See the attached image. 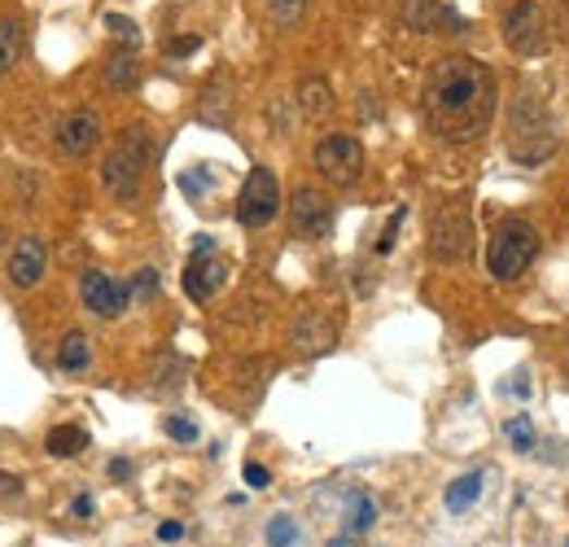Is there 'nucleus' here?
<instances>
[{"label": "nucleus", "mask_w": 569, "mask_h": 547, "mask_svg": "<svg viewBox=\"0 0 569 547\" xmlns=\"http://www.w3.org/2000/svg\"><path fill=\"white\" fill-rule=\"evenodd\" d=\"M425 123L451 145H469L491 127L495 114V75L473 58H443L421 93Z\"/></svg>", "instance_id": "1"}, {"label": "nucleus", "mask_w": 569, "mask_h": 547, "mask_svg": "<svg viewBox=\"0 0 569 547\" xmlns=\"http://www.w3.org/2000/svg\"><path fill=\"white\" fill-rule=\"evenodd\" d=\"M552 149H556V136H552L543 101L534 93H517L508 106V154L521 167H534V162L552 158Z\"/></svg>", "instance_id": "2"}, {"label": "nucleus", "mask_w": 569, "mask_h": 547, "mask_svg": "<svg viewBox=\"0 0 569 547\" xmlns=\"http://www.w3.org/2000/svg\"><path fill=\"white\" fill-rule=\"evenodd\" d=\"M538 258V232L525 219H504L486 245V267L495 281H517L521 271Z\"/></svg>", "instance_id": "3"}, {"label": "nucleus", "mask_w": 569, "mask_h": 547, "mask_svg": "<svg viewBox=\"0 0 569 547\" xmlns=\"http://www.w3.org/2000/svg\"><path fill=\"white\" fill-rule=\"evenodd\" d=\"M145 162H149V136H145V127H128V132L119 136V145L106 154V162H101L106 189H110L119 202H132V197L141 193V171H145Z\"/></svg>", "instance_id": "4"}, {"label": "nucleus", "mask_w": 569, "mask_h": 547, "mask_svg": "<svg viewBox=\"0 0 569 547\" xmlns=\"http://www.w3.org/2000/svg\"><path fill=\"white\" fill-rule=\"evenodd\" d=\"M429 254L438 263H464L473 254V215L464 202H447L429 223Z\"/></svg>", "instance_id": "5"}, {"label": "nucleus", "mask_w": 569, "mask_h": 547, "mask_svg": "<svg viewBox=\"0 0 569 547\" xmlns=\"http://www.w3.org/2000/svg\"><path fill=\"white\" fill-rule=\"evenodd\" d=\"M276 210H280V180L271 175V167H250L237 197V219L245 228H263L276 219Z\"/></svg>", "instance_id": "6"}, {"label": "nucleus", "mask_w": 569, "mask_h": 547, "mask_svg": "<svg viewBox=\"0 0 569 547\" xmlns=\"http://www.w3.org/2000/svg\"><path fill=\"white\" fill-rule=\"evenodd\" d=\"M504 45L517 58H538L547 49V19L538 10V0H517L504 14Z\"/></svg>", "instance_id": "7"}, {"label": "nucleus", "mask_w": 569, "mask_h": 547, "mask_svg": "<svg viewBox=\"0 0 569 547\" xmlns=\"http://www.w3.org/2000/svg\"><path fill=\"white\" fill-rule=\"evenodd\" d=\"M316 167H320L325 180L347 189V184H355L364 175V145L355 136H325L316 145Z\"/></svg>", "instance_id": "8"}, {"label": "nucleus", "mask_w": 569, "mask_h": 547, "mask_svg": "<svg viewBox=\"0 0 569 547\" xmlns=\"http://www.w3.org/2000/svg\"><path fill=\"white\" fill-rule=\"evenodd\" d=\"M290 228H294V236H303V241H325L329 232H334V206H329V197L320 193V189H299L294 193V202H290Z\"/></svg>", "instance_id": "9"}, {"label": "nucleus", "mask_w": 569, "mask_h": 547, "mask_svg": "<svg viewBox=\"0 0 569 547\" xmlns=\"http://www.w3.org/2000/svg\"><path fill=\"white\" fill-rule=\"evenodd\" d=\"M80 299H84V307H88L93 316L114 320V316H123V307H128L132 290H128V285H119V281H110L106 271H84V277H80Z\"/></svg>", "instance_id": "10"}, {"label": "nucleus", "mask_w": 569, "mask_h": 547, "mask_svg": "<svg viewBox=\"0 0 569 547\" xmlns=\"http://www.w3.org/2000/svg\"><path fill=\"white\" fill-rule=\"evenodd\" d=\"M223 281H228V263L219 254H193L189 258V267H184V294L193 303L215 299L223 290Z\"/></svg>", "instance_id": "11"}, {"label": "nucleus", "mask_w": 569, "mask_h": 547, "mask_svg": "<svg viewBox=\"0 0 569 547\" xmlns=\"http://www.w3.org/2000/svg\"><path fill=\"white\" fill-rule=\"evenodd\" d=\"M97 141H101V114H97V110H75V114H66L62 127H58V149H62L66 158L93 154Z\"/></svg>", "instance_id": "12"}, {"label": "nucleus", "mask_w": 569, "mask_h": 547, "mask_svg": "<svg viewBox=\"0 0 569 547\" xmlns=\"http://www.w3.org/2000/svg\"><path fill=\"white\" fill-rule=\"evenodd\" d=\"M45 267H49V250L40 236H19L14 254H10V285L32 290L45 281Z\"/></svg>", "instance_id": "13"}, {"label": "nucleus", "mask_w": 569, "mask_h": 547, "mask_svg": "<svg viewBox=\"0 0 569 547\" xmlns=\"http://www.w3.org/2000/svg\"><path fill=\"white\" fill-rule=\"evenodd\" d=\"M290 342H294L303 355H325V351H334V342H338V325H334L325 312H303V316L294 320V329H290Z\"/></svg>", "instance_id": "14"}, {"label": "nucleus", "mask_w": 569, "mask_h": 547, "mask_svg": "<svg viewBox=\"0 0 569 547\" xmlns=\"http://www.w3.org/2000/svg\"><path fill=\"white\" fill-rule=\"evenodd\" d=\"M403 23L412 32H464V19L438 0H408L403 5Z\"/></svg>", "instance_id": "15"}, {"label": "nucleus", "mask_w": 569, "mask_h": 547, "mask_svg": "<svg viewBox=\"0 0 569 547\" xmlns=\"http://www.w3.org/2000/svg\"><path fill=\"white\" fill-rule=\"evenodd\" d=\"M197 119L210 123V127H228V119H232V84H228V75H215V80L202 88Z\"/></svg>", "instance_id": "16"}, {"label": "nucleus", "mask_w": 569, "mask_h": 547, "mask_svg": "<svg viewBox=\"0 0 569 547\" xmlns=\"http://www.w3.org/2000/svg\"><path fill=\"white\" fill-rule=\"evenodd\" d=\"M299 110H303V119H312V123L329 119V114H334V88H329V80L307 75V80L299 84Z\"/></svg>", "instance_id": "17"}, {"label": "nucleus", "mask_w": 569, "mask_h": 547, "mask_svg": "<svg viewBox=\"0 0 569 547\" xmlns=\"http://www.w3.org/2000/svg\"><path fill=\"white\" fill-rule=\"evenodd\" d=\"M84 447H88V434H84L80 425H53V429H49V438H45V451H49V455H58V460L80 455Z\"/></svg>", "instance_id": "18"}, {"label": "nucleus", "mask_w": 569, "mask_h": 547, "mask_svg": "<svg viewBox=\"0 0 569 547\" xmlns=\"http://www.w3.org/2000/svg\"><path fill=\"white\" fill-rule=\"evenodd\" d=\"M136 84H141V62H136V53H114V58L106 62V88L128 93V88H136Z\"/></svg>", "instance_id": "19"}, {"label": "nucleus", "mask_w": 569, "mask_h": 547, "mask_svg": "<svg viewBox=\"0 0 569 547\" xmlns=\"http://www.w3.org/2000/svg\"><path fill=\"white\" fill-rule=\"evenodd\" d=\"M19 62H23V23L0 19V75L14 71Z\"/></svg>", "instance_id": "20"}, {"label": "nucleus", "mask_w": 569, "mask_h": 547, "mask_svg": "<svg viewBox=\"0 0 569 547\" xmlns=\"http://www.w3.org/2000/svg\"><path fill=\"white\" fill-rule=\"evenodd\" d=\"M477 495H482V473H460L451 486H447V508L451 512H464V508H473L477 503Z\"/></svg>", "instance_id": "21"}, {"label": "nucleus", "mask_w": 569, "mask_h": 547, "mask_svg": "<svg viewBox=\"0 0 569 547\" xmlns=\"http://www.w3.org/2000/svg\"><path fill=\"white\" fill-rule=\"evenodd\" d=\"M58 368H66V373L88 368V338H84V333H66V338H62V347H58Z\"/></svg>", "instance_id": "22"}, {"label": "nucleus", "mask_w": 569, "mask_h": 547, "mask_svg": "<svg viewBox=\"0 0 569 547\" xmlns=\"http://www.w3.org/2000/svg\"><path fill=\"white\" fill-rule=\"evenodd\" d=\"M373 521H377V503L355 490V495H351V512H347V530H351V534H364Z\"/></svg>", "instance_id": "23"}, {"label": "nucleus", "mask_w": 569, "mask_h": 547, "mask_svg": "<svg viewBox=\"0 0 569 547\" xmlns=\"http://www.w3.org/2000/svg\"><path fill=\"white\" fill-rule=\"evenodd\" d=\"M263 5H267V19L276 27H294L303 19V10H307V0H263Z\"/></svg>", "instance_id": "24"}, {"label": "nucleus", "mask_w": 569, "mask_h": 547, "mask_svg": "<svg viewBox=\"0 0 569 547\" xmlns=\"http://www.w3.org/2000/svg\"><path fill=\"white\" fill-rule=\"evenodd\" d=\"M299 543V521L294 516H271L267 521V547H294Z\"/></svg>", "instance_id": "25"}, {"label": "nucleus", "mask_w": 569, "mask_h": 547, "mask_svg": "<svg viewBox=\"0 0 569 547\" xmlns=\"http://www.w3.org/2000/svg\"><path fill=\"white\" fill-rule=\"evenodd\" d=\"M106 32H110L119 45H128V53H136L141 32H136V23H132V19H123V14H106Z\"/></svg>", "instance_id": "26"}, {"label": "nucleus", "mask_w": 569, "mask_h": 547, "mask_svg": "<svg viewBox=\"0 0 569 547\" xmlns=\"http://www.w3.org/2000/svg\"><path fill=\"white\" fill-rule=\"evenodd\" d=\"M508 442H512V451H534V425H530V416H512L508 421Z\"/></svg>", "instance_id": "27"}, {"label": "nucleus", "mask_w": 569, "mask_h": 547, "mask_svg": "<svg viewBox=\"0 0 569 547\" xmlns=\"http://www.w3.org/2000/svg\"><path fill=\"white\" fill-rule=\"evenodd\" d=\"M180 189H184L193 202H202V197L210 193V171H206V167H193V171H184V175H180Z\"/></svg>", "instance_id": "28"}, {"label": "nucleus", "mask_w": 569, "mask_h": 547, "mask_svg": "<svg viewBox=\"0 0 569 547\" xmlns=\"http://www.w3.org/2000/svg\"><path fill=\"white\" fill-rule=\"evenodd\" d=\"M167 434H171L175 442H197V425H193L189 416H167Z\"/></svg>", "instance_id": "29"}, {"label": "nucleus", "mask_w": 569, "mask_h": 547, "mask_svg": "<svg viewBox=\"0 0 569 547\" xmlns=\"http://www.w3.org/2000/svg\"><path fill=\"white\" fill-rule=\"evenodd\" d=\"M403 215H408L403 206H399V210L390 215V223H386V232H382V241H377V254H390V250H395V232H399V223H403Z\"/></svg>", "instance_id": "30"}, {"label": "nucleus", "mask_w": 569, "mask_h": 547, "mask_svg": "<svg viewBox=\"0 0 569 547\" xmlns=\"http://www.w3.org/2000/svg\"><path fill=\"white\" fill-rule=\"evenodd\" d=\"M136 294H141V299H154V294H158V271H154V267H141V277H136Z\"/></svg>", "instance_id": "31"}, {"label": "nucleus", "mask_w": 569, "mask_h": 547, "mask_svg": "<svg viewBox=\"0 0 569 547\" xmlns=\"http://www.w3.org/2000/svg\"><path fill=\"white\" fill-rule=\"evenodd\" d=\"M197 49H202V40H197V36H180V40H171V45H167V53H171V58H189V53H197Z\"/></svg>", "instance_id": "32"}, {"label": "nucleus", "mask_w": 569, "mask_h": 547, "mask_svg": "<svg viewBox=\"0 0 569 547\" xmlns=\"http://www.w3.org/2000/svg\"><path fill=\"white\" fill-rule=\"evenodd\" d=\"M245 486H254V490H263V486H271V473H267L263 464H245Z\"/></svg>", "instance_id": "33"}, {"label": "nucleus", "mask_w": 569, "mask_h": 547, "mask_svg": "<svg viewBox=\"0 0 569 547\" xmlns=\"http://www.w3.org/2000/svg\"><path fill=\"white\" fill-rule=\"evenodd\" d=\"M23 495V477L19 473H0V499H14Z\"/></svg>", "instance_id": "34"}, {"label": "nucleus", "mask_w": 569, "mask_h": 547, "mask_svg": "<svg viewBox=\"0 0 569 547\" xmlns=\"http://www.w3.org/2000/svg\"><path fill=\"white\" fill-rule=\"evenodd\" d=\"M71 516H75V521H88V516H93V495H80V499L71 503Z\"/></svg>", "instance_id": "35"}, {"label": "nucleus", "mask_w": 569, "mask_h": 547, "mask_svg": "<svg viewBox=\"0 0 569 547\" xmlns=\"http://www.w3.org/2000/svg\"><path fill=\"white\" fill-rule=\"evenodd\" d=\"M158 538H162V543H175V538H184V525H180V521H162V525H158Z\"/></svg>", "instance_id": "36"}, {"label": "nucleus", "mask_w": 569, "mask_h": 547, "mask_svg": "<svg viewBox=\"0 0 569 547\" xmlns=\"http://www.w3.org/2000/svg\"><path fill=\"white\" fill-rule=\"evenodd\" d=\"M193 254H215V236H206V232H202V236L193 241Z\"/></svg>", "instance_id": "37"}, {"label": "nucleus", "mask_w": 569, "mask_h": 547, "mask_svg": "<svg viewBox=\"0 0 569 547\" xmlns=\"http://www.w3.org/2000/svg\"><path fill=\"white\" fill-rule=\"evenodd\" d=\"M110 477H119V482L132 477V464H128V460H110Z\"/></svg>", "instance_id": "38"}, {"label": "nucleus", "mask_w": 569, "mask_h": 547, "mask_svg": "<svg viewBox=\"0 0 569 547\" xmlns=\"http://www.w3.org/2000/svg\"><path fill=\"white\" fill-rule=\"evenodd\" d=\"M0 241H5V228H0Z\"/></svg>", "instance_id": "39"}]
</instances>
